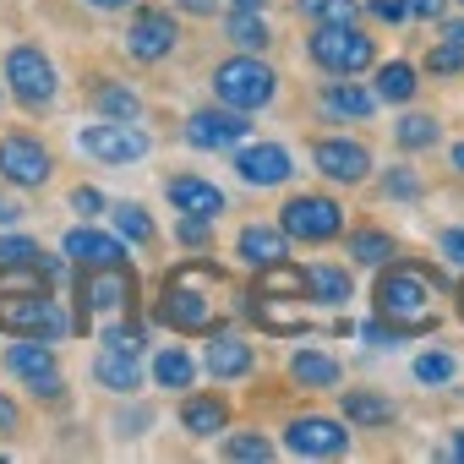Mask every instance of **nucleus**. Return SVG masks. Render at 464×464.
I'll use <instances>...</instances> for the list:
<instances>
[{
    "label": "nucleus",
    "mask_w": 464,
    "mask_h": 464,
    "mask_svg": "<svg viewBox=\"0 0 464 464\" xmlns=\"http://www.w3.org/2000/svg\"><path fill=\"white\" fill-rule=\"evenodd\" d=\"M224 295H229L224 268H213V263L191 257V263L169 268V279H164V295H159L153 317H159L164 328H175V334H213V328L224 323Z\"/></svg>",
    "instance_id": "f257e3e1"
},
{
    "label": "nucleus",
    "mask_w": 464,
    "mask_h": 464,
    "mask_svg": "<svg viewBox=\"0 0 464 464\" xmlns=\"http://www.w3.org/2000/svg\"><path fill=\"white\" fill-rule=\"evenodd\" d=\"M377 323L388 334H399V339L431 334L437 328V285L410 263L382 268V279H377Z\"/></svg>",
    "instance_id": "f03ea898"
},
{
    "label": "nucleus",
    "mask_w": 464,
    "mask_h": 464,
    "mask_svg": "<svg viewBox=\"0 0 464 464\" xmlns=\"http://www.w3.org/2000/svg\"><path fill=\"white\" fill-rule=\"evenodd\" d=\"M279 93V72L257 55H236V61H224L213 66V99L229 104V110H241V115H257L268 110Z\"/></svg>",
    "instance_id": "7ed1b4c3"
},
{
    "label": "nucleus",
    "mask_w": 464,
    "mask_h": 464,
    "mask_svg": "<svg viewBox=\"0 0 464 464\" xmlns=\"http://www.w3.org/2000/svg\"><path fill=\"white\" fill-rule=\"evenodd\" d=\"M312 61L328 72V77H355L366 66H377V44L355 28V23H317L312 34Z\"/></svg>",
    "instance_id": "20e7f679"
},
{
    "label": "nucleus",
    "mask_w": 464,
    "mask_h": 464,
    "mask_svg": "<svg viewBox=\"0 0 464 464\" xmlns=\"http://www.w3.org/2000/svg\"><path fill=\"white\" fill-rule=\"evenodd\" d=\"M137 295V279L126 263L115 268H77V328H93V312H126Z\"/></svg>",
    "instance_id": "39448f33"
},
{
    "label": "nucleus",
    "mask_w": 464,
    "mask_h": 464,
    "mask_svg": "<svg viewBox=\"0 0 464 464\" xmlns=\"http://www.w3.org/2000/svg\"><path fill=\"white\" fill-rule=\"evenodd\" d=\"M0 328L17 339H61L72 317L61 312V301H50V290H23V295H0Z\"/></svg>",
    "instance_id": "423d86ee"
},
{
    "label": "nucleus",
    "mask_w": 464,
    "mask_h": 464,
    "mask_svg": "<svg viewBox=\"0 0 464 464\" xmlns=\"http://www.w3.org/2000/svg\"><path fill=\"white\" fill-rule=\"evenodd\" d=\"M279 229H285L290 241L317 246V241H334L339 229H344V208L334 197H323V191H301V197H290L279 208Z\"/></svg>",
    "instance_id": "0eeeda50"
},
{
    "label": "nucleus",
    "mask_w": 464,
    "mask_h": 464,
    "mask_svg": "<svg viewBox=\"0 0 464 464\" xmlns=\"http://www.w3.org/2000/svg\"><path fill=\"white\" fill-rule=\"evenodd\" d=\"M6 82H12V93H17L23 110H50V104H55V88H61L50 55L34 50V44H17V50L6 55Z\"/></svg>",
    "instance_id": "6e6552de"
},
{
    "label": "nucleus",
    "mask_w": 464,
    "mask_h": 464,
    "mask_svg": "<svg viewBox=\"0 0 464 464\" xmlns=\"http://www.w3.org/2000/svg\"><path fill=\"white\" fill-rule=\"evenodd\" d=\"M77 148L99 164H131L148 153V137L137 131V121H99V126L77 131Z\"/></svg>",
    "instance_id": "1a4fd4ad"
},
{
    "label": "nucleus",
    "mask_w": 464,
    "mask_h": 464,
    "mask_svg": "<svg viewBox=\"0 0 464 464\" xmlns=\"http://www.w3.org/2000/svg\"><path fill=\"white\" fill-rule=\"evenodd\" d=\"M55 175V159L39 137L28 131H12V137H0V180H12V186H44Z\"/></svg>",
    "instance_id": "9d476101"
},
{
    "label": "nucleus",
    "mask_w": 464,
    "mask_h": 464,
    "mask_svg": "<svg viewBox=\"0 0 464 464\" xmlns=\"http://www.w3.org/2000/svg\"><path fill=\"white\" fill-rule=\"evenodd\" d=\"M285 448H290L295 459H339V453L350 448V431H344V420H334V415H295L290 431H285Z\"/></svg>",
    "instance_id": "9b49d317"
},
{
    "label": "nucleus",
    "mask_w": 464,
    "mask_h": 464,
    "mask_svg": "<svg viewBox=\"0 0 464 464\" xmlns=\"http://www.w3.org/2000/svg\"><path fill=\"white\" fill-rule=\"evenodd\" d=\"M312 164H317L328 180H339V186H361V180L372 175V148L355 142V137H323V142L312 148Z\"/></svg>",
    "instance_id": "f8f14e48"
},
{
    "label": "nucleus",
    "mask_w": 464,
    "mask_h": 464,
    "mask_svg": "<svg viewBox=\"0 0 464 464\" xmlns=\"http://www.w3.org/2000/svg\"><path fill=\"white\" fill-rule=\"evenodd\" d=\"M175 39H180V28H175V17L169 12H159V6H142L137 17H131V28H126V50L137 55V61H164L169 50H175Z\"/></svg>",
    "instance_id": "ddd939ff"
},
{
    "label": "nucleus",
    "mask_w": 464,
    "mask_h": 464,
    "mask_svg": "<svg viewBox=\"0 0 464 464\" xmlns=\"http://www.w3.org/2000/svg\"><path fill=\"white\" fill-rule=\"evenodd\" d=\"M246 115L241 110H197L191 121H186V142L191 148H236V142H246Z\"/></svg>",
    "instance_id": "4468645a"
},
{
    "label": "nucleus",
    "mask_w": 464,
    "mask_h": 464,
    "mask_svg": "<svg viewBox=\"0 0 464 464\" xmlns=\"http://www.w3.org/2000/svg\"><path fill=\"white\" fill-rule=\"evenodd\" d=\"M236 175H241L246 186H285V180L295 175V159H290V148H279V142H257V148H241V153H236Z\"/></svg>",
    "instance_id": "2eb2a0df"
},
{
    "label": "nucleus",
    "mask_w": 464,
    "mask_h": 464,
    "mask_svg": "<svg viewBox=\"0 0 464 464\" xmlns=\"http://www.w3.org/2000/svg\"><path fill=\"white\" fill-rule=\"evenodd\" d=\"M61 252L77 268H115V263H126V241L121 236H99V229H72V236L61 241Z\"/></svg>",
    "instance_id": "dca6fc26"
},
{
    "label": "nucleus",
    "mask_w": 464,
    "mask_h": 464,
    "mask_svg": "<svg viewBox=\"0 0 464 464\" xmlns=\"http://www.w3.org/2000/svg\"><path fill=\"white\" fill-rule=\"evenodd\" d=\"M164 191H169V208H175V213H191V218H218V213H224V191H218L213 180L175 175Z\"/></svg>",
    "instance_id": "f3484780"
},
{
    "label": "nucleus",
    "mask_w": 464,
    "mask_h": 464,
    "mask_svg": "<svg viewBox=\"0 0 464 464\" xmlns=\"http://www.w3.org/2000/svg\"><path fill=\"white\" fill-rule=\"evenodd\" d=\"M6 372H12V377H23L28 388H39V382L61 377V372H55V350H50V339H17V344L6 350Z\"/></svg>",
    "instance_id": "a211bd4d"
},
{
    "label": "nucleus",
    "mask_w": 464,
    "mask_h": 464,
    "mask_svg": "<svg viewBox=\"0 0 464 464\" xmlns=\"http://www.w3.org/2000/svg\"><path fill=\"white\" fill-rule=\"evenodd\" d=\"M202 366H208V377H218V382L246 377V372H252V344H241L236 334H208Z\"/></svg>",
    "instance_id": "6ab92c4d"
},
{
    "label": "nucleus",
    "mask_w": 464,
    "mask_h": 464,
    "mask_svg": "<svg viewBox=\"0 0 464 464\" xmlns=\"http://www.w3.org/2000/svg\"><path fill=\"white\" fill-rule=\"evenodd\" d=\"M317 104H323V115H328V121H344V115H350V121H366V115L377 110V93L355 88L350 77H334V82L323 88V99H317Z\"/></svg>",
    "instance_id": "aec40b11"
},
{
    "label": "nucleus",
    "mask_w": 464,
    "mask_h": 464,
    "mask_svg": "<svg viewBox=\"0 0 464 464\" xmlns=\"http://www.w3.org/2000/svg\"><path fill=\"white\" fill-rule=\"evenodd\" d=\"M93 377H99L110 393H137V388H142V366H137V355H131V350H115V344L99 350Z\"/></svg>",
    "instance_id": "412c9836"
},
{
    "label": "nucleus",
    "mask_w": 464,
    "mask_h": 464,
    "mask_svg": "<svg viewBox=\"0 0 464 464\" xmlns=\"http://www.w3.org/2000/svg\"><path fill=\"white\" fill-rule=\"evenodd\" d=\"M236 246H241V257L252 268H268V263H285L290 257V236H285V229H268V224H246Z\"/></svg>",
    "instance_id": "4be33fe9"
},
{
    "label": "nucleus",
    "mask_w": 464,
    "mask_h": 464,
    "mask_svg": "<svg viewBox=\"0 0 464 464\" xmlns=\"http://www.w3.org/2000/svg\"><path fill=\"white\" fill-rule=\"evenodd\" d=\"M290 377L301 382V388H339V361L334 355H323V350H295L290 355Z\"/></svg>",
    "instance_id": "5701e85b"
},
{
    "label": "nucleus",
    "mask_w": 464,
    "mask_h": 464,
    "mask_svg": "<svg viewBox=\"0 0 464 464\" xmlns=\"http://www.w3.org/2000/svg\"><path fill=\"white\" fill-rule=\"evenodd\" d=\"M350 274L344 268H334V263H317V268H306V295L317 301V306H344L350 301Z\"/></svg>",
    "instance_id": "b1692460"
},
{
    "label": "nucleus",
    "mask_w": 464,
    "mask_h": 464,
    "mask_svg": "<svg viewBox=\"0 0 464 464\" xmlns=\"http://www.w3.org/2000/svg\"><path fill=\"white\" fill-rule=\"evenodd\" d=\"M180 426L191 431V437H213V431H224L229 426V410H224V399H186L180 404Z\"/></svg>",
    "instance_id": "393cba45"
},
{
    "label": "nucleus",
    "mask_w": 464,
    "mask_h": 464,
    "mask_svg": "<svg viewBox=\"0 0 464 464\" xmlns=\"http://www.w3.org/2000/svg\"><path fill=\"white\" fill-rule=\"evenodd\" d=\"M415 66H404V61H388V66H377V99L382 104H410L415 99Z\"/></svg>",
    "instance_id": "a878e982"
},
{
    "label": "nucleus",
    "mask_w": 464,
    "mask_h": 464,
    "mask_svg": "<svg viewBox=\"0 0 464 464\" xmlns=\"http://www.w3.org/2000/svg\"><path fill=\"white\" fill-rule=\"evenodd\" d=\"M93 104H99L104 121H137V115H142V99H137L126 82H99V88H93Z\"/></svg>",
    "instance_id": "bb28decb"
},
{
    "label": "nucleus",
    "mask_w": 464,
    "mask_h": 464,
    "mask_svg": "<svg viewBox=\"0 0 464 464\" xmlns=\"http://www.w3.org/2000/svg\"><path fill=\"white\" fill-rule=\"evenodd\" d=\"M344 420L350 426H388L393 420V404L382 399V393H344Z\"/></svg>",
    "instance_id": "cd10ccee"
},
{
    "label": "nucleus",
    "mask_w": 464,
    "mask_h": 464,
    "mask_svg": "<svg viewBox=\"0 0 464 464\" xmlns=\"http://www.w3.org/2000/svg\"><path fill=\"white\" fill-rule=\"evenodd\" d=\"M110 218H115V236H121V241H131V246H153V218H148L137 202H115Z\"/></svg>",
    "instance_id": "c85d7f7f"
},
{
    "label": "nucleus",
    "mask_w": 464,
    "mask_h": 464,
    "mask_svg": "<svg viewBox=\"0 0 464 464\" xmlns=\"http://www.w3.org/2000/svg\"><path fill=\"white\" fill-rule=\"evenodd\" d=\"M224 28H229V39H236L246 55H257V50H268V44H274V34H268L263 12H236V17L224 23Z\"/></svg>",
    "instance_id": "c756f323"
},
{
    "label": "nucleus",
    "mask_w": 464,
    "mask_h": 464,
    "mask_svg": "<svg viewBox=\"0 0 464 464\" xmlns=\"http://www.w3.org/2000/svg\"><path fill=\"white\" fill-rule=\"evenodd\" d=\"M257 290H263V295L301 301V290H306V274H301V268H285V263H268V268H257Z\"/></svg>",
    "instance_id": "7c9ffc66"
},
{
    "label": "nucleus",
    "mask_w": 464,
    "mask_h": 464,
    "mask_svg": "<svg viewBox=\"0 0 464 464\" xmlns=\"http://www.w3.org/2000/svg\"><path fill=\"white\" fill-rule=\"evenodd\" d=\"M153 377H159L164 388H191L197 366H191V355H186V350H175V344H169V350H159V355H153Z\"/></svg>",
    "instance_id": "2f4dec72"
},
{
    "label": "nucleus",
    "mask_w": 464,
    "mask_h": 464,
    "mask_svg": "<svg viewBox=\"0 0 464 464\" xmlns=\"http://www.w3.org/2000/svg\"><path fill=\"white\" fill-rule=\"evenodd\" d=\"M350 257L366 263V268H382L393 257V241L382 236V229H355V236H350Z\"/></svg>",
    "instance_id": "473e14b6"
},
{
    "label": "nucleus",
    "mask_w": 464,
    "mask_h": 464,
    "mask_svg": "<svg viewBox=\"0 0 464 464\" xmlns=\"http://www.w3.org/2000/svg\"><path fill=\"white\" fill-rule=\"evenodd\" d=\"M295 12H301L306 23H355V17H361L355 0H295Z\"/></svg>",
    "instance_id": "72a5a7b5"
},
{
    "label": "nucleus",
    "mask_w": 464,
    "mask_h": 464,
    "mask_svg": "<svg viewBox=\"0 0 464 464\" xmlns=\"http://www.w3.org/2000/svg\"><path fill=\"white\" fill-rule=\"evenodd\" d=\"M224 453H229V459L268 464V459H274V442H268V437H257V431H229V437H224Z\"/></svg>",
    "instance_id": "f704fd0d"
},
{
    "label": "nucleus",
    "mask_w": 464,
    "mask_h": 464,
    "mask_svg": "<svg viewBox=\"0 0 464 464\" xmlns=\"http://www.w3.org/2000/svg\"><path fill=\"white\" fill-rule=\"evenodd\" d=\"M393 137H399V148H410V153H415V148H431V142H437V121H431V115H404V121L393 126Z\"/></svg>",
    "instance_id": "c9c22d12"
},
{
    "label": "nucleus",
    "mask_w": 464,
    "mask_h": 464,
    "mask_svg": "<svg viewBox=\"0 0 464 464\" xmlns=\"http://www.w3.org/2000/svg\"><path fill=\"white\" fill-rule=\"evenodd\" d=\"M453 372H459V361H453L448 350H426V355H415V377H420V382H431V388L453 382Z\"/></svg>",
    "instance_id": "e433bc0d"
},
{
    "label": "nucleus",
    "mask_w": 464,
    "mask_h": 464,
    "mask_svg": "<svg viewBox=\"0 0 464 464\" xmlns=\"http://www.w3.org/2000/svg\"><path fill=\"white\" fill-rule=\"evenodd\" d=\"M426 72H431V77H453V72H464V44H453V39L431 44V50H426Z\"/></svg>",
    "instance_id": "4c0bfd02"
},
{
    "label": "nucleus",
    "mask_w": 464,
    "mask_h": 464,
    "mask_svg": "<svg viewBox=\"0 0 464 464\" xmlns=\"http://www.w3.org/2000/svg\"><path fill=\"white\" fill-rule=\"evenodd\" d=\"M0 263H44V252L28 236H0Z\"/></svg>",
    "instance_id": "58836bf2"
},
{
    "label": "nucleus",
    "mask_w": 464,
    "mask_h": 464,
    "mask_svg": "<svg viewBox=\"0 0 464 464\" xmlns=\"http://www.w3.org/2000/svg\"><path fill=\"white\" fill-rule=\"evenodd\" d=\"M104 344H115V350H131V355H137V350H142V328H137V323H110V328H104Z\"/></svg>",
    "instance_id": "ea45409f"
},
{
    "label": "nucleus",
    "mask_w": 464,
    "mask_h": 464,
    "mask_svg": "<svg viewBox=\"0 0 464 464\" xmlns=\"http://www.w3.org/2000/svg\"><path fill=\"white\" fill-rule=\"evenodd\" d=\"M388 197H399V202L420 197V175L415 169H388Z\"/></svg>",
    "instance_id": "a19ab883"
},
{
    "label": "nucleus",
    "mask_w": 464,
    "mask_h": 464,
    "mask_svg": "<svg viewBox=\"0 0 464 464\" xmlns=\"http://www.w3.org/2000/svg\"><path fill=\"white\" fill-rule=\"evenodd\" d=\"M437 252H442L453 268H464V229H442V236H437Z\"/></svg>",
    "instance_id": "79ce46f5"
},
{
    "label": "nucleus",
    "mask_w": 464,
    "mask_h": 464,
    "mask_svg": "<svg viewBox=\"0 0 464 464\" xmlns=\"http://www.w3.org/2000/svg\"><path fill=\"white\" fill-rule=\"evenodd\" d=\"M366 12H372L377 23H404V17H410L404 0H366Z\"/></svg>",
    "instance_id": "37998d69"
},
{
    "label": "nucleus",
    "mask_w": 464,
    "mask_h": 464,
    "mask_svg": "<svg viewBox=\"0 0 464 464\" xmlns=\"http://www.w3.org/2000/svg\"><path fill=\"white\" fill-rule=\"evenodd\" d=\"M208 229H213V218H191V213H186V218H180V241H186V246H202Z\"/></svg>",
    "instance_id": "c03bdc74"
},
{
    "label": "nucleus",
    "mask_w": 464,
    "mask_h": 464,
    "mask_svg": "<svg viewBox=\"0 0 464 464\" xmlns=\"http://www.w3.org/2000/svg\"><path fill=\"white\" fill-rule=\"evenodd\" d=\"M72 208H77V213H82V218H93V213H99V208H104V197H99V191H93V186H77V191H72Z\"/></svg>",
    "instance_id": "a18cd8bd"
},
{
    "label": "nucleus",
    "mask_w": 464,
    "mask_h": 464,
    "mask_svg": "<svg viewBox=\"0 0 464 464\" xmlns=\"http://www.w3.org/2000/svg\"><path fill=\"white\" fill-rule=\"evenodd\" d=\"M442 6H448V0H404V12H410V17H420V23H437V17H442Z\"/></svg>",
    "instance_id": "49530a36"
},
{
    "label": "nucleus",
    "mask_w": 464,
    "mask_h": 464,
    "mask_svg": "<svg viewBox=\"0 0 464 464\" xmlns=\"http://www.w3.org/2000/svg\"><path fill=\"white\" fill-rule=\"evenodd\" d=\"M17 426H23V410H17V404H12L6 393H0V437H12Z\"/></svg>",
    "instance_id": "de8ad7c7"
},
{
    "label": "nucleus",
    "mask_w": 464,
    "mask_h": 464,
    "mask_svg": "<svg viewBox=\"0 0 464 464\" xmlns=\"http://www.w3.org/2000/svg\"><path fill=\"white\" fill-rule=\"evenodd\" d=\"M17 218H23V208H17V202H0V229H12Z\"/></svg>",
    "instance_id": "09e8293b"
},
{
    "label": "nucleus",
    "mask_w": 464,
    "mask_h": 464,
    "mask_svg": "<svg viewBox=\"0 0 464 464\" xmlns=\"http://www.w3.org/2000/svg\"><path fill=\"white\" fill-rule=\"evenodd\" d=\"M82 6H93V12H126L131 0H82Z\"/></svg>",
    "instance_id": "8fccbe9b"
},
{
    "label": "nucleus",
    "mask_w": 464,
    "mask_h": 464,
    "mask_svg": "<svg viewBox=\"0 0 464 464\" xmlns=\"http://www.w3.org/2000/svg\"><path fill=\"white\" fill-rule=\"evenodd\" d=\"M180 6H186V12H197V17H208V12H213V0H180Z\"/></svg>",
    "instance_id": "3c124183"
},
{
    "label": "nucleus",
    "mask_w": 464,
    "mask_h": 464,
    "mask_svg": "<svg viewBox=\"0 0 464 464\" xmlns=\"http://www.w3.org/2000/svg\"><path fill=\"white\" fill-rule=\"evenodd\" d=\"M229 6H236V12H263L268 0H229Z\"/></svg>",
    "instance_id": "603ef678"
},
{
    "label": "nucleus",
    "mask_w": 464,
    "mask_h": 464,
    "mask_svg": "<svg viewBox=\"0 0 464 464\" xmlns=\"http://www.w3.org/2000/svg\"><path fill=\"white\" fill-rule=\"evenodd\" d=\"M442 39H453V44H464V23H448V28H442Z\"/></svg>",
    "instance_id": "864d4df0"
},
{
    "label": "nucleus",
    "mask_w": 464,
    "mask_h": 464,
    "mask_svg": "<svg viewBox=\"0 0 464 464\" xmlns=\"http://www.w3.org/2000/svg\"><path fill=\"white\" fill-rule=\"evenodd\" d=\"M453 169L464 175V142H453Z\"/></svg>",
    "instance_id": "5fc2aeb1"
},
{
    "label": "nucleus",
    "mask_w": 464,
    "mask_h": 464,
    "mask_svg": "<svg viewBox=\"0 0 464 464\" xmlns=\"http://www.w3.org/2000/svg\"><path fill=\"white\" fill-rule=\"evenodd\" d=\"M453 459H464V431H459V437H453Z\"/></svg>",
    "instance_id": "6e6d98bb"
},
{
    "label": "nucleus",
    "mask_w": 464,
    "mask_h": 464,
    "mask_svg": "<svg viewBox=\"0 0 464 464\" xmlns=\"http://www.w3.org/2000/svg\"><path fill=\"white\" fill-rule=\"evenodd\" d=\"M459 317H464V285H459Z\"/></svg>",
    "instance_id": "4d7b16f0"
}]
</instances>
